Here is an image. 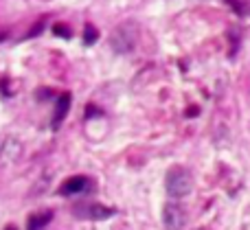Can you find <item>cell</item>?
<instances>
[{
    "label": "cell",
    "mask_w": 250,
    "mask_h": 230,
    "mask_svg": "<svg viewBox=\"0 0 250 230\" xmlns=\"http://www.w3.org/2000/svg\"><path fill=\"white\" fill-rule=\"evenodd\" d=\"M97 38H99V31H97L95 26H92V24H86V26H83V42H86L88 46H90V44H95Z\"/></svg>",
    "instance_id": "ba28073f"
},
{
    "label": "cell",
    "mask_w": 250,
    "mask_h": 230,
    "mask_svg": "<svg viewBox=\"0 0 250 230\" xmlns=\"http://www.w3.org/2000/svg\"><path fill=\"white\" fill-rule=\"evenodd\" d=\"M53 219V211H42V213H35L29 217L26 222V230H42L46 224H51Z\"/></svg>",
    "instance_id": "52a82bcc"
},
{
    "label": "cell",
    "mask_w": 250,
    "mask_h": 230,
    "mask_svg": "<svg viewBox=\"0 0 250 230\" xmlns=\"http://www.w3.org/2000/svg\"><path fill=\"white\" fill-rule=\"evenodd\" d=\"M53 33H55L57 38H70V35H73L66 24H55V26H53Z\"/></svg>",
    "instance_id": "9c48e42d"
},
{
    "label": "cell",
    "mask_w": 250,
    "mask_h": 230,
    "mask_svg": "<svg viewBox=\"0 0 250 230\" xmlns=\"http://www.w3.org/2000/svg\"><path fill=\"white\" fill-rule=\"evenodd\" d=\"M163 224L167 230H185L187 226V211L176 202H169L163 209Z\"/></svg>",
    "instance_id": "3957f363"
},
{
    "label": "cell",
    "mask_w": 250,
    "mask_h": 230,
    "mask_svg": "<svg viewBox=\"0 0 250 230\" xmlns=\"http://www.w3.org/2000/svg\"><path fill=\"white\" fill-rule=\"evenodd\" d=\"M138 44V24L132 20H125L110 35V46L117 53H132Z\"/></svg>",
    "instance_id": "7a4b0ae2"
},
{
    "label": "cell",
    "mask_w": 250,
    "mask_h": 230,
    "mask_svg": "<svg viewBox=\"0 0 250 230\" xmlns=\"http://www.w3.org/2000/svg\"><path fill=\"white\" fill-rule=\"evenodd\" d=\"M90 178L86 175H73L66 182H62L60 187V195H79V193H86L90 189Z\"/></svg>",
    "instance_id": "5b68a950"
},
{
    "label": "cell",
    "mask_w": 250,
    "mask_h": 230,
    "mask_svg": "<svg viewBox=\"0 0 250 230\" xmlns=\"http://www.w3.org/2000/svg\"><path fill=\"white\" fill-rule=\"evenodd\" d=\"M73 211L75 215H79L83 219H108L114 215V211L104 204H82V206H75Z\"/></svg>",
    "instance_id": "277c9868"
},
{
    "label": "cell",
    "mask_w": 250,
    "mask_h": 230,
    "mask_svg": "<svg viewBox=\"0 0 250 230\" xmlns=\"http://www.w3.org/2000/svg\"><path fill=\"white\" fill-rule=\"evenodd\" d=\"M165 189L171 200H182L193 191V175L185 167H171L165 178Z\"/></svg>",
    "instance_id": "6da1fadb"
},
{
    "label": "cell",
    "mask_w": 250,
    "mask_h": 230,
    "mask_svg": "<svg viewBox=\"0 0 250 230\" xmlns=\"http://www.w3.org/2000/svg\"><path fill=\"white\" fill-rule=\"evenodd\" d=\"M7 230H18V228H16V226H9V228H7Z\"/></svg>",
    "instance_id": "30bf717a"
},
{
    "label": "cell",
    "mask_w": 250,
    "mask_h": 230,
    "mask_svg": "<svg viewBox=\"0 0 250 230\" xmlns=\"http://www.w3.org/2000/svg\"><path fill=\"white\" fill-rule=\"evenodd\" d=\"M68 110H70V95L68 92H64V95L57 99V103H55V112H53V130H57V127L62 125V121L66 118Z\"/></svg>",
    "instance_id": "8992f818"
}]
</instances>
